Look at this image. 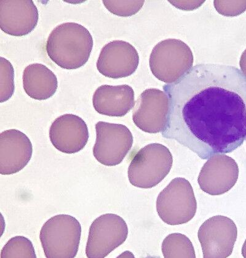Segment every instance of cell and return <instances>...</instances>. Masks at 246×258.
<instances>
[{
    "label": "cell",
    "instance_id": "1",
    "mask_svg": "<svg viewBox=\"0 0 246 258\" xmlns=\"http://www.w3.org/2000/svg\"><path fill=\"white\" fill-rule=\"evenodd\" d=\"M163 90L169 113L162 136L201 159L233 152L246 139V77L235 67L197 64Z\"/></svg>",
    "mask_w": 246,
    "mask_h": 258
},
{
    "label": "cell",
    "instance_id": "2",
    "mask_svg": "<svg viewBox=\"0 0 246 258\" xmlns=\"http://www.w3.org/2000/svg\"><path fill=\"white\" fill-rule=\"evenodd\" d=\"M92 36L86 27L75 22L57 25L47 38L46 50L60 68L74 70L87 63L93 48Z\"/></svg>",
    "mask_w": 246,
    "mask_h": 258
},
{
    "label": "cell",
    "instance_id": "3",
    "mask_svg": "<svg viewBox=\"0 0 246 258\" xmlns=\"http://www.w3.org/2000/svg\"><path fill=\"white\" fill-rule=\"evenodd\" d=\"M173 156L166 147L159 144L145 146L133 157L128 168V178L134 186L150 189L168 175Z\"/></svg>",
    "mask_w": 246,
    "mask_h": 258
},
{
    "label": "cell",
    "instance_id": "4",
    "mask_svg": "<svg viewBox=\"0 0 246 258\" xmlns=\"http://www.w3.org/2000/svg\"><path fill=\"white\" fill-rule=\"evenodd\" d=\"M82 226L69 215L54 216L43 224L40 239L47 258H74L79 249Z\"/></svg>",
    "mask_w": 246,
    "mask_h": 258
},
{
    "label": "cell",
    "instance_id": "5",
    "mask_svg": "<svg viewBox=\"0 0 246 258\" xmlns=\"http://www.w3.org/2000/svg\"><path fill=\"white\" fill-rule=\"evenodd\" d=\"M194 57L191 49L177 39H167L156 45L151 53L150 68L158 80L176 82L192 69Z\"/></svg>",
    "mask_w": 246,
    "mask_h": 258
},
{
    "label": "cell",
    "instance_id": "6",
    "mask_svg": "<svg viewBox=\"0 0 246 258\" xmlns=\"http://www.w3.org/2000/svg\"><path fill=\"white\" fill-rule=\"evenodd\" d=\"M197 210L194 189L186 178H176L159 193L156 210L162 221L169 225L189 223Z\"/></svg>",
    "mask_w": 246,
    "mask_h": 258
},
{
    "label": "cell",
    "instance_id": "7",
    "mask_svg": "<svg viewBox=\"0 0 246 258\" xmlns=\"http://www.w3.org/2000/svg\"><path fill=\"white\" fill-rule=\"evenodd\" d=\"M96 143L93 155L105 166L121 164L133 145V136L127 126L99 121L95 125Z\"/></svg>",
    "mask_w": 246,
    "mask_h": 258
},
{
    "label": "cell",
    "instance_id": "8",
    "mask_svg": "<svg viewBox=\"0 0 246 258\" xmlns=\"http://www.w3.org/2000/svg\"><path fill=\"white\" fill-rule=\"evenodd\" d=\"M128 235L127 223L119 216H100L91 224L86 247L88 258H104L121 245Z\"/></svg>",
    "mask_w": 246,
    "mask_h": 258
},
{
    "label": "cell",
    "instance_id": "9",
    "mask_svg": "<svg viewBox=\"0 0 246 258\" xmlns=\"http://www.w3.org/2000/svg\"><path fill=\"white\" fill-rule=\"evenodd\" d=\"M198 237L203 257L226 258L233 251L237 229L230 218L222 215L214 216L201 226Z\"/></svg>",
    "mask_w": 246,
    "mask_h": 258
},
{
    "label": "cell",
    "instance_id": "10",
    "mask_svg": "<svg viewBox=\"0 0 246 258\" xmlns=\"http://www.w3.org/2000/svg\"><path fill=\"white\" fill-rule=\"evenodd\" d=\"M169 113V99L161 90H145L137 100L133 120L137 127L145 133H162L166 127Z\"/></svg>",
    "mask_w": 246,
    "mask_h": 258
},
{
    "label": "cell",
    "instance_id": "11",
    "mask_svg": "<svg viewBox=\"0 0 246 258\" xmlns=\"http://www.w3.org/2000/svg\"><path fill=\"white\" fill-rule=\"evenodd\" d=\"M238 176L236 162L225 154H219L211 157L203 165L198 181L203 191L219 196L233 188Z\"/></svg>",
    "mask_w": 246,
    "mask_h": 258
},
{
    "label": "cell",
    "instance_id": "12",
    "mask_svg": "<svg viewBox=\"0 0 246 258\" xmlns=\"http://www.w3.org/2000/svg\"><path fill=\"white\" fill-rule=\"evenodd\" d=\"M139 64L138 52L132 44L114 40L102 47L96 66L98 71L104 77L119 79L132 75Z\"/></svg>",
    "mask_w": 246,
    "mask_h": 258
},
{
    "label": "cell",
    "instance_id": "13",
    "mask_svg": "<svg viewBox=\"0 0 246 258\" xmlns=\"http://www.w3.org/2000/svg\"><path fill=\"white\" fill-rule=\"evenodd\" d=\"M89 137L87 124L82 117L73 114L61 115L49 129V139L55 149L72 154L84 149Z\"/></svg>",
    "mask_w": 246,
    "mask_h": 258
},
{
    "label": "cell",
    "instance_id": "14",
    "mask_svg": "<svg viewBox=\"0 0 246 258\" xmlns=\"http://www.w3.org/2000/svg\"><path fill=\"white\" fill-rule=\"evenodd\" d=\"M39 13L32 0H1L0 28L13 36H26L37 26Z\"/></svg>",
    "mask_w": 246,
    "mask_h": 258
},
{
    "label": "cell",
    "instance_id": "15",
    "mask_svg": "<svg viewBox=\"0 0 246 258\" xmlns=\"http://www.w3.org/2000/svg\"><path fill=\"white\" fill-rule=\"evenodd\" d=\"M32 143L26 134L10 129L0 134V173L13 175L27 166L32 158Z\"/></svg>",
    "mask_w": 246,
    "mask_h": 258
},
{
    "label": "cell",
    "instance_id": "16",
    "mask_svg": "<svg viewBox=\"0 0 246 258\" xmlns=\"http://www.w3.org/2000/svg\"><path fill=\"white\" fill-rule=\"evenodd\" d=\"M132 87L102 85L95 91L92 104L98 113L111 117H122L135 105Z\"/></svg>",
    "mask_w": 246,
    "mask_h": 258
},
{
    "label": "cell",
    "instance_id": "17",
    "mask_svg": "<svg viewBox=\"0 0 246 258\" xmlns=\"http://www.w3.org/2000/svg\"><path fill=\"white\" fill-rule=\"evenodd\" d=\"M22 80L26 93L36 100L49 99L55 94L58 88L56 76L41 63L28 66L24 70Z\"/></svg>",
    "mask_w": 246,
    "mask_h": 258
},
{
    "label": "cell",
    "instance_id": "18",
    "mask_svg": "<svg viewBox=\"0 0 246 258\" xmlns=\"http://www.w3.org/2000/svg\"><path fill=\"white\" fill-rule=\"evenodd\" d=\"M164 257L195 258L194 246L186 235L173 233L164 238L161 246Z\"/></svg>",
    "mask_w": 246,
    "mask_h": 258
},
{
    "label": "cell",
    "instance_id": "19",
    "mask_svg": "<svg viewBox=\"0 0 246 258\" xmlns=\"http://www.w3.org/2000/svg\"><path fill=\"white\" fill-rule=\"evenodd\" d=\"M1 258L32 257L36 258L34 246L31 241L24 236H16L11 239L3 248Z\"/></svg>",
    "mask_w": 246,
    "mask_h": 258
},
{
    "label": "cell",
    "instance_id": "20",
    "mask_svg": "<svg viewBox=\"0 0 246 258\" xmlns=\"http://www.w3.org/2000/svg\"><path fill=\"white\" fill-rule=\"evenodd\" d=\"M15 70L7 58H0V102H7L15 92Z\"/></svg>",
    "mask_w": 246,
    "mask_h": 258
},
{
    "label": "cell",
    "instance_id": "21",
    "mask_svg": "<svg viewBox=\"0 0 246 258\" xmlns=\"http://www.w3.org/2000/svg\"><path fill=\"white\" fill-rule=\"evenodd\" d=\"M103 5L109 12L119 17H131L135 15L143 7L145 1H111L103 0Z\"/></svg>",
    "mask_w": 246,
    "mask_h": 258
},
{
    "label": "cell",
    "instance_id": "22",
    "mask_svg": "<svg viewBox=\"0 0 246 258\" xmlns=\"http://www.w3.org/2000/svg\"><path fill=\"white\" fill-rule=\"evenodd\" d=\"M215 10L221 15L236 17L246 11V1H214Z\"/></svg>",
    "mask_w": 246,
    "mask_h": 258
},
{
    "label": "cell",
    "instance_id": "23",
    "mask_svg": "<svg viewBox=\"0 0 246 258\" xmlns=\"http://www.w3.org/2000/svg\"><path fill=\"white\" fill-rule=\"evenodd\" d=\"M175 8L183 11H193L198 9L205 1H168Z\"/></svg>",
    "mask_w": 246,
    "mask_h": 258
},
{
    "label": "cell",
    "instance_id": "24",
    "mask_svg": "<svg viewBox=\"0 0 246 258\" xmlns=\"http://www.w3.org/2000/svg\"><path fill=\"white\" fill-rule=\"evenodd\" d=\"M239 66L242 74L246 77V49L242 52L241 58H240Z\"/></svg>",
    "mask_w": 246,
    "mask_h": 258
},
{
    "label": "cell",
    "instance_id": "25",
    "mask_svg": "<svg viewBox=\"0 0 246 258\" xmlns=\"http://www.w3.org/2000/svg\"><path fill=\"white\" fill-rule=\"evenodd\" d=\"M118 257H134V256L130 251H125L124 253L119 255Z\"/></svg>",
    "mask_w": 246,
    "mask_h": 258
},
{
    "label": "cell",
    "instance_id": "26",
    "mask_svg": "<svg viewBox=\"0 0 246 258\" xmlns=\"http://www.w3.org/2000/svg\"><path fill=\"white\" fill-rule=\"evenodd\" d=\"M242 255L243 257L246 258V239L242 248Z\"/></svg>",
    "mask_w": 246,
    "mask_h": 258
},
{
    "label": "cell",
    "instance_id": "27",
    "mask_svg": "<svg viewBox=\"0 0 246 258\" xmlns=\"http://www.w3.org/2000/svg\"><path fill=\"white\" fill-rule=\"evenodd\" d=\"M245 140H246V139H245Z\"/></svg>",
    "mask_w": 246,
    "mask_h": 258
}]
</instances>
